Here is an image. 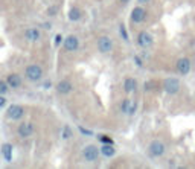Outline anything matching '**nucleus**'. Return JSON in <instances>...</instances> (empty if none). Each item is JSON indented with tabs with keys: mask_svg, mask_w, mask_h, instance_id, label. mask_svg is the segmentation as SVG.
<instances>
[{
	"mask_svg": "<svg viewBox=\"0 0 195 169\" xmlns=\"http://www.w3.org/2000/svg\"><path fill=\"white\" fill-rule=\"evenodd\" d=\"M163 88H165L166 93L175 95V93H178V90H180V81L175 79V78H168V79H165V82H163Z\"/></svg>",
	"mask_w": 195,
	"mask_h": 169,
	"instance_id": "1",
	"label": "nucleus"
},
{
	"mask_svg": "<svg viewBox=\"0 0 195 169\" xmlns=\"http://www.w3.org/2000/svg\"><path fill=\"white\" fill-rule=\"evenodd\" d=\"M41 76H43V70L40 66L32 64L26 69V78L29 81H38V79H41Z\"/></svg>",
	"mask_w": 195,
	"mask_h": 169,
	"instance_id": "2",
	"label": "nucleus"
},
{
	"mask_svg": "<svg viewBox=\"0 0 195 169\" xmlns=\"http://www.w3.org/2000/svg\"><path fill=\"white\" fill-rule=\"evenodd\" d=\"M82 155H84V158L87 161H94V160H98V157H99V149H98L96 146H93V145H88V146L84 148Z\"/></svg>",
	"mask_w": 195,
	"mask_h": 169,
	"instance_id": "3",
	"label": "nucleus"
},
{
	"mask_svg": "<svg viewBox=\"0 0 195 169\" xmlns=\"http://www.w3.org/2000/svg\"><path fill=\"white\" fill-rule=\"evenodd\" d=\"M163 152H165V145L162 142H159V140L151 142V145H149V154L152 157H160V155H163Z\"/></svg>",
	"mask_w": 195,
	"mask_h": 169,
	"instance_id": "4",
	"label": "nucleus"
},
{
	"mask_svg": "<svg viewBox=\"0 0 195 169\" xmlns=\"http://www.w3.org/2000/svg\"><path fill=\"white\" fill-rule=\"evenodd\" d=\"M113 47V43L108 37H101L99 40H98V49H99V52L102 53H108Z\"/></svg>",
	"mask_w": 195,
	"mask_h": 169,
	"instance_id": "5",
	"label": "nucleus"
},
{
	"mask_svg": "<svg viewBox=\"0 0 195 169\" xmlns=\"http://www.w3.org/2000/svg\"><path fill=\"white\" fill-rule=\"evenodd\" d=\"M23 114H25V110H23L22 105H11V107L8 108V117L12 119V120L20 119Z\"/></svg>",
	"mask_w": 195,
	"mask_h": 169,
	"instance_id": "6",
	"label": "nucleus"
},
{
	"mask_svg": "<svg viewBox=\"0 0 195 169\" xmlns=\"http://www.w3.org/2000/svg\"><path fill=\"white\" fill-rule=\"evenodd\" d=\"M121 108H122V111L127 113V114H134V113H136V108H137V104H136L134 101H131V99H124Z\"/></svg>",
	"mask_w": 195,
	"mask_h": 169,
	"instance_id": "7",
	"label": "nucleus"
},
{
	"mask_svg": "<svg viewBox=\"0 0 195 169\" xmlns=\"http://www.w3.org/2000/svg\"><path fill=\"white\" fill-rule=\"evenodd\" d=\"M177 70L181 73V75H186L190 72V61L187 58H180L177 61Z\"/></svg>",
	"mask_w": 195,
	"mask_h": 169,
	"instance_id": "8",
	"label": "nucleus"
},
{
	"mask_svg": "<svg viewBox=\"0 0 195 169\" xmlns=\"http://www.w3.org/2000/svg\"><path fill=\"white\" fill-rule=\"evenodd\" d=\"M131 20H133L134 23H142V22L145 20V9L140 8V6L134 8V9L131 11Z\"/></svg>",
	"mask_w": 195,
	"mask_h": 169,
	"instance_id": "9",
	"label": "nucleus"
},
{
	"mask_svg": "<svg viewBox=\"0 0 195 169\" xmlns=\"http://www.w3.org/2000/svg\"><path fill=\"white\" fill-rule=\"evenodd\" d=\"M137 43H139V46H142V47H149V46L152 44V37H151L148 32H140L139 37H137Z\"/></svg>",
	"mask_w": 195,
	"mask_h": 169,
	"instance_id": "10",
	"label": "nucleus"
},
{
	"mask_svg": "<svg viewBox=\"0 0 195 169\" xmlns=\"http://www.w3.org/2000/svg\"><path fill=\"white\" fill-rule=\"evenodd\" d=\"M78 46H79V41H78V38L73 37V35H70V37H67V38L64 40V47H66L69 52H75V50L78 49Z\"/></svg>",
	"mask_w": 195,
	"mask_h": 169,
	"instance_id": "11",
	"label": "nucleus"
},
{
	"mask_svg": "<svg viewBox=\"0 0 195 169\" xmlns=\"http://www.w3.org/2000/svg\"><path fill=\"white\" fill-rule=\"evenodd\" d=\"M32 133H34V123H31V122L22 123V125L19 126V134H20V137H29Z\"/></svg>",
	"mask_w": 195,
	"mask_h": 169,
	"instance_id": "12",
	"label": "nucleus"
},
{
	"mask_svg": "<svg viewBox=\"0 0 195 169\" xmlns=\"http://www.w3.org/2000/svg\"><path fill=\"white\" fill-rule=\"evenodd\" d=\"M73 88V85H72V82L70 81H61V82H58V85H56V90L60 91V93H63V95H66V93H69L70 90Z\"/></svg>",
	"mask_w": 195,
	"mask_h": 169,
	"instance_id": "13",
	"label": "nucleus"
},
{
	"mask_svg": "<svg viewBox=\"0 0 195 169\" xmlns=\"http://www.w3.org/2000/svg\"><path fill=\"white\" fill-rule=\"evenodd\" d=\"M25 37H26L29 41H37V40L40 38V32H38V29H35V28H29V29H26Z\"/></svg>",
	"mask_w": 195,
	"mask_h": 169,
	"instance_id": "14",
	"label": "nucleus"
},
{
	"mask_svg": "<svg viewBox=\"0 0 195 169\" xmlns=\"http://www.w3.org/2000/svg\"><path fill=\"white\" fill-rule=\"evenodd\" d=\"M2 154H3V157H5L6 161H11V160H12V145L5 143V145L2 146Z\"/></svg>",
	"mask_w": 195,
	"mask_h": 169,
	"instance_id": "15",
	"label": "nucleus"
},
{
	"mask_svg": "<svg viewBox=\"0 0 195 169\" xmlns=\"http://www.w3.org/2000/svg\"><path fill=\"white\" fill-rule=\"evenodd\" d=\"M101 152H102L105 157H113L115 152H116V149H115L113 143H104V146L101 148Z\"/></svg>",
	"mask_w": 195,
	"mask_h": 169,
	"instance_id": "16",
	"label": "nucleus"
},
{
	"mask_svg": "<svg viewBox=\"0 0 195 169\" xmlns=\"http://www.w3.org/2000/svg\"><path fill=\"white\" fill-rule=\"evenodd\" d=\"M8 84H9V87L17 88V87H20L22 79H20V76H19V75H9V76H8Z\"/></svg>",
	"mask_w": 195,
	"mask_h": 169,
	"instance_id": "17",
	"label": "nucleus"
},
{
	"mask_svg": "<svg viewBox=\"0 0 195 169\" xmlns=\"http://www.w3.org/2000/svg\"><path fill=\"white\" fill-rule=\"evenodd\" d=\"M124 90H125L127 93H131V91H134V90H136V81H134L133 78H128V79H125V82H124Z\"/></svg>",
	"mask_w": 195,
	"mask_h": 169,
	"instance_id": "18",
	"label": "nucleus"
},
{
	"mask_svg": "<svg viewBox=\"0 0 195 169\" xmlns=\"http://www.w3.org/2000/svg\"><path fill=\"white\" fill-rule=\"evenodd\" d=\"M69 19H70L72 22L79 20V19H81V11H79L78 8H72V9L69 11Z\"/></svg>",
	"mask_w": 195,
	"mask_h": 169,
	"instance_id": "19",
	"label": "nucleus"
},
{
	"mask_svg": "<svg viewBox=\"0 0 195 169\" xmlns=\"http://www.w3.org/2000/svg\"><path fill=\"white\" fill-rule=\"evenodd\" d=\"M70 136H72V133H70V128L66 125V126L63 128V131H61V137H63V139H69Z\"/></svg>",
	"mask_w": 195,
	"mask_h": 169,
	"instance_id": "20",
	"label": "nucleus"
},
{
	"mask_svg": "<svg viewBox=\"0 0 195 169\" xmlns=\"http://www.w3.org/2000/svg\"><path fill=\"white\" fill-rule=\"evenodd\" d=\"M8 82H3V81H0V95H5L8 91Z\"/></svg>",
	"mask_w": 195,
	"mask_h": 169,
	"instance_id": "21",
	"label": "nucleus"
},
{
	"mask_svg": "<svg viewBox=\"0 0 195 169\" xmlns=\"http://www.w3.org/2000/svg\"><path fill=\"white\" fill-rule=\"evenodd\" d=\"M121 35H122V38H124L125 41H128V34H127V31H125V26H124V25L121 26Z\"/></svg>",
	"mask_w": 195,
	"mask_h": 169,
	"instance_id": "22",
	"label": "nucleus"
},
{
	"mask_svg": "<svg viewBox=\"0 0 195 169\" xmlns=\"http://www.w3.org/2000/svg\"><path fill=\"white\" fill-rule=\"evenodd\" d=\"M99 140H101L102 143H113V140H111L108 136H101V137H99Z\"/></svg>",
	"mask_w": 195,
	"mask_h": 169,
	"instance_id": "23",
	"label": "nucleus"
},
{
	"mask_svg": "<svg viewBox=\"0 0 195 169\" xmlns=\"http://www.w3.org/2000/svg\"><path fill=\"white\" fill-rule=\"evenodd\" d=\"M61 40H63V37H61V35H56V37H55V44L58 46V44L61 43Z\"/></svg>",
	"mask_w": 195,
	"mask_h": 169,
	"instance_id": "24",
	"label": "nucleus"
},
{
	"mask_svg": "<svg viewBox=\"0 0 195 169\" xmlns=\"http://www.w3.org/2000/svg\"><path fill=\"white\" fill-rule=\"evenodd\" d=\"M5 104H6V99H5L3 96H0V108H2V107H3Z\"/></svg>",
	"mask_w": 195,
	"mask_h": 169,
	"instance_id": "25",
	"label": "nucleus"
},
{
	"mask_svg": "<svg viewBox=\"0 0 195 169\" xmlns=\"http://www.w3.org/2000/svg\"><path fill=\"white\" fill-rule=\"evenodd\" d=\"M134 61H136V64H137V66H142V61H140V60H139L137 57L134 58Z\"/></svg>",
	"mask_w": 195,
	"mask_h": 169,
	"instance_id": "26",
	"label": "nucleus"
},
{
	"mask_svg": "<svg viewBox=\"0 0 195 169\" xmlns=\"http://www.w3.org/2000/svg\"><path fill=\"white\" fill-rule=\"evenodd\" d=\"M79 131H81V133H84V134H91L90 131H87V129H84V128H79Z\"/></svg>",
	"mask_w": 195,
	"mask_h": 169,
	"instance_id": "27",
	"label": "nucleus"
},
{
	"mask_svg": "<svg viewBox=\"0 0 195 169\" xmlns=\"http://www.w3.org/2000/svg\"><path fill=\"white\" fill-rule=\"evenodd\" d=\"M149 0H139V3H148Z\"/></svg>",
	"mask_w": 195,
	"mask_h": 169,
	"instance_id": "28",
	"label": "nucleus"
},
{
	"mask_svg": "<svg viewBox=\"0 0 195 169\" xmlns=\"http://www.w3.org/2000/svg\"><path fill=\"white\" fill-rule=\"evenodd\" d=\"M128 2H130V0H121V3H124V5H125V3H128Z\"/></svg>",
	"mask_w": 195,
	"mask_h": 169,
	"instance_id": "29",
	"label": "nucleus"
}]
</instances>
